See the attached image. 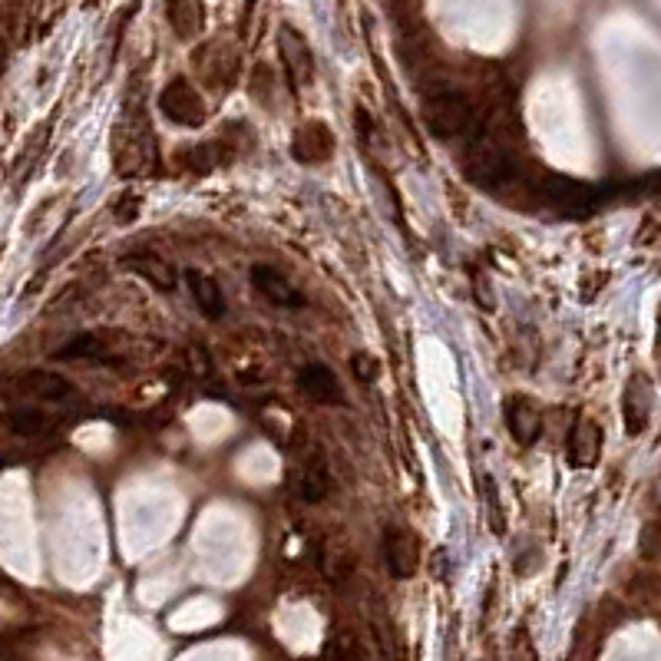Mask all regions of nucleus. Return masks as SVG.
I'll return each mask as SVG.
<instances>
[{"mask_svg": "<svg viewBox=\"0 0 661 661\" xmlns=\"http://www.w3.org/2000/svg\"><path fill=\"white\" fill-rule=\"evenodd\" d=\"M113 162L123 179L149 176L156 169V136L143 106H129L113 129Z\"/></svg>", "mask_w": 661, "mask_h": 661, "instance_id": "obj_1", "label": "nucleus"}, {"mask_svg": "<svg viewBox=\"0 0 661 661\" xmlns=\"http://www.w3.org/2000/svg\"><path fill=\"white\" fill-rule=\"evenodd\" d=\"M476 106L463 90H457L447 77L424 83V123L433 136L453 139L473 129Z\"/></svg>", "mask_w": 661, "mask_h": 661, "instance_id": "obj_2", "label": "nucleus"}, {"mask_svg": "<svg viewBox=\"0 0 661 661\" xmlns=\"http://www.w3.org/2000/svg\"><path fill=\"white\" fill-rule=\"evenodd\" d=\"M159 113L169 119V123L176 126H189V129H199L205 126V116H209V110H205V100L199 96V90L189 83V80H169L166 86H162L159 93Z\"/></svg>", "mask_w": 661, "mask_h": 661, "instance_id": "obj_3", "label": "nucleus"}, {"mask_svg": "<svg viewBox=\"0 0 661 661\" xmlns=\"http://www.w3.org/2000/svg\"><path fill=\"white\" fill-rule=\"evenodd\" d=\"M381 549H384V562H387V572L394 579H414V572L420 569V539L414 529L407 526H387L384 529V539H381Z\"/></svg>", "mask_w": 661, "mask_h": 661, "instance_id": "obj_4", "label": "nucleus"}, {"mask_svg": "<svg viewBox=\"0 0 661 661\" xmlns=\"http://www.w3.org/2000/svg\"><path fill=\"white\" fill-rule=\"evenodd\" d=\"M192 63L212 90H229L235 80V70H238V53L232 50V43L212 40V43H205V47H199Z\"/></svg>", "mask_w": 661, "mask_h": 661, "instance_id": "obj_5", "label": "nucleus"}, {"mask_svg": "<svg viewBox=\"0 0 661 661\" xmlns=\"http://www.w3.org/2000/svg\"><path fill=\"white\" fill-rule=\"evenodd\" d=\"M278 50H281V63H285V73L295 90L314 83V53L308 47V40L298 34L295 27H281L278 34Z\"/></svg>", "mask_w": 661, "mask_h": 661, "instance_id": "obj_6", "label": "nucleus"}, {"mask_svg": "<svg viewBox=\"0 0 661 661\" xmlns=\"http://www.w3.org/2000/svg\"><path fill=\"white\" fill-rule=\"evenodd\" d=\"M652 404H655V387L645 374H632L625 384V397H622V417H625V430L638 437L648 427V417H652Z\"/></svg>", "mask_w": 661, "mask_h": 661, "instance_id": "obj_7", "label": "nucleus"}, {"mask_svg": "<svg viewBox=\"0 0 661 661\" xmlns=\"http://www.w3.org/2000/svg\"><path fill=\"white\" fill-rule=\"evenodd\" d=\"M298 390L305 394L314 404H324V407H338L341 404V384H338V374L331 371L328 364L321 361H311L298 371Z\"/></svg>", "mask_w": 661, "mask_h": 661, "instance_id": "obj_8", "label": "nucleus"}, {"mask_svg": "<svg viewBox=\"0 0 661 661\" xmlns=\"http://www.w3.org/2000/svg\"><path fill=\"white\" fill-rule=\"evenodd\" d=\"M252 285L262 298L278 308H305V295L291 285L288 275H281L272 265H252Z\"/></svg>", "mask_w": 661, "mask_h": 661, "instance_id": "obj_9", "label": "nucleus"}, {"mask_svg": "<svg viewBox=\"0 0 661 661\" xmlns=\"http://www.w3.org/2000/svg\"><path fill=\"white\" fill-rule=\"evenodd\" d=\"M291 149H295L298 162H308V166L314 162V166H321V162H328L334 156V133L328 129V123H321V119L301 123Z\"/></svg>", "mask_w": 661, "mask_h": 661, "instance_id": "obj_10", "label": "nucleus"}, {"mask_svg": "<svg viewBox=\"0 0 661 661\" xmlns=\"http://www.w3.org/2000/svg\"><path fill=\"white\" fill-rule=\"evenodd\" d=\"M602 453V427L589 417H579L566 440V460L569 467H595Z\"/></svg>", "mask_w": 661, "mask_h": 661, "instance_id": "obj_11", "label": "nucleus"}, {"mask_svg": "<svg viewBox=\"0 0 661 661\" xmlns=\"http://www.w3.org/2000/svg\"><path fill=\"white\" fill-rule=\"evenodd\" d=\"M503 414H506V430L513 433V440L519 447H533V443L543 437V417H539V410L529 404V400L506 397Z\"/></svg>", "mask_w": 661, "mask_h": 661, "instance_id": "obj_12", "label": "nucleus"}, {"mask_svg": "<svg viewBox=\"0 0 661 661\" xmlns=\"http://www.w3.org/2000/svg\"><path fill=\"white\" fill-rule=\"evenodd\" d=\"M182 278H186L189 295H192L195 305H199V311L205 314V318H209V321H222L225 311H229V305H225V295H222L219 281H215L212 275L199 272V268H186V272H182Z\"/></svg>", "mask_w": 661, "mask_h": 661, "instance_id": "obj_13", "label": "nucleus"}, {"mask_svg": "<svg viewBox=\"0 0 661 661\" xmlns=\"http://www.w3.org/2000/svg\"><path fill=\"white\" fill-rule=\"evenodd\" d=\"M14 387L24 397H37V400H67L73 397V384L57 371H24L14 377Z\"/></svg>", "mask_w": 661, "mask_h": 661, "instance_id": "obj_14", "label": "nucleus"}, {"mask_svg": "<svg viewBox=\"0 0 661 661\" xmlns=\"http://www.w3.org/2000/svg\"><path fill=\"white\" fill-rule=\"evenodd\" d=\"M123 265L129 272H136L139 278H146L149 285L159 288V291H176V272H172L169 262H162L159 255L153 252H133L123 258Z\"/></svg>", "mask_w": 661, "mask_h": 661, "instance_id": "obj_15", "label": "nucleus"}, {"mask_svg": "<svg viewBox=\"0 0 661 661\" xmlns=\"http://www.w3.org/2000/svg\"><path fill=\"white\" fill-rule=\"evenodd\" d=\"M166 14H169V24H172V30H176L179 40H195L202 34L205 7L195 4V0H176V4L166 7Z\"/></svg>", "mask_w": 661, "mask_h": 661, "instance_id": "obj_16", "label": "nucleus"}, {"mask_svg": "<svg viewBox=\"0 0 661 661\" xmlns=\"http://www.w3.org/2000/svg\"><path fill=\"white\" fill-rule=\"evenodd\" d=\"M295 490H298V496L305 503H321L324 496H328V490H331V476H328V467L318 460V463H305V467L298 470V476H295Z\"/></svg>", "mask_w": 661, "mask_h": 661, "instance_id": "obj_17", "label": "nucleus"}, {"mask_svg": "<svg viewBox=\"0 0 661 661\" xmlns=\"http://www.w3.org/2000/svg\"><path fill=\"white\" fill-rule=\"evenodd\" d=\"M57 361H103L106 357V341L100 334H73L60 351H53Z\"/></svg>", "mask_w": 661, "mask_h": 661, "instance_id": "obj_18", "label": "nucleus"}, {"mask_svg": "<svg viewBox=\"0 0 661 661\" xmlns=\"http://www.w3.org/2000/svg\"><path fill=\"white\" fill-rule=\"evenodd\" d=\"M7 430L20 433V437H43L50 430V417L40 414V410L20 407V410H7Z\"/></svg>", "mask_w": 661, "mask_h": 661, "instance_id": "obj_19", "label": "nucleus"}, {"mask_svg": "<svg viewBox=\"0 0 661 661\" xmlns=\"http://www.w3.org/2000/svg\"><path fill=\"white\" fill-rule=\"evenodd\" d=\"M628 592H632V599H635L638 605H645L648 612H658V615H661V576L642 572V576L632 579Z\"/></svg>", "mask_w": 661, "mask_h": 661, "instance_id": "obj_20", "label": "nucleus"}, {"mask_svg": "<svg viewBox=\"0 0 661 661\" xmlns=\"http://www.w3.org/2000/svg\"><path fill=\"white\" fill-rule=\"evenodd\" d=\"M351 367H354V377L361 384H374L377 377H381V364H377V357L367 354V351H357L351 357Z\"/></svg>", "mask_w": 661, "mask_h": 661, "instance_id": "obj_21", "label": "nucleus"}, {"mask_svg": "<svg viewBox=\"0 0 661 661\" xmlns=\"http://www.w3.org/2000/svg\"><path fill=\"white\" fill-rule=\"evenodd\" d=\"M513 661H536V648H533V642H529L526 628H519L513 638Z\"/></svg>", "mask_w": 661, "mask_h": 661, "instance_id": "obj_22", "label": "nucleus"}, {"mask_svg": "<svg viewBox=\"0 0 661 661\" xmlns=\"http://www.w3.org/2000/svg\"><path fill=\"white\" fill-rule=\"evenodd\" d=\"M658 344H661V318H658Z\"/></svg>", "mask_w": 661, "mask_h": 661, "instance_id": "obj_23", "label": "nucleus"}]
</instances>
